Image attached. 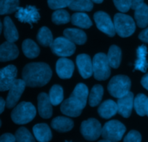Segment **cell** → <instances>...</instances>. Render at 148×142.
Instances as JSON below:
<instances>
[{"label":"cell","mask_w":148,"mask_h":142,"mask_svg":"<svg viewBox=\"0 0 148 142\" xmlns=\"http://www.w3.org/2000/svg\"><path fill=\"white\" fill-rule=\"evenodd\" d=\"M118 112L123 117H130L134 107V94L129 92L127 94L119 98L117 102Z\"/></svg>","instance_id":"14"},{"label":"cell","mask_w":148,"mask_h":142,"mask_svg":"<svg viewBox=\"0 0 148 142\" xmlns=\"http://www.w3.org/2000/svg\"><path fill=\"white\" fill-rule=\"evenodd\" d=\"M22 49L24 55L28 58H36L40 53V49L36 43L31 39L24 40L22 44Z\"/></svg>","instance_id":"25"},{"label":"cell","mask_w":148,"mask_h":142,"mask_svg":"<svg viewBox=\"0 0 148 142\" xmlns=\"http://www.w3.org/2000/svg\"><path fill=\"white\" fill-rule=\"evenodd\" d=\"M104 90L100 85H95L92 87L90 94L89 95V103L91 107L97 106L102 101Z\"/></svg>","instance_id":"31"},{"label":"cell","mask_w":148,"mask_h":142,"mask_svg":"<svg viewBox=\"0 0 148 142\" xmlns=\"http://www.w3.org/2000/svg\"><path fill=\"white\" fill-rule=\"evenodd\" d=\"M15 137L11 133H5L0 136V142H15Z\"/></svg>","instance_id":"40"},{"label":"cell","mask_w":148,"mask_h":142,"mask_svg":"<svg viewBox=\"0 0 148 142\" xmlns=\"http://www.w3.org/2000/svg\"><path fill=\"white\" fill-rule=\"evenodd\" d=\"M134 18L136 24L140 28H145L148 25V5L142 4L135 10Z\"/></svg>","instance_id":"26"},{"label":"cell","mask_w":148,"mask_h":142,"mask_svg":"<svg viewBox=\"0 0 148 142\" xmlns=\"http://www.w3.org/2000/svg\"><path fill=\"white\" fill-rule=\"evenodd\" d=\"M118 112L117 103L112 100L104 101L98 108V113L102 118L109 119Z\"/></svg>","instance_id":"20"},{"label":"cell","mask_w":148,"mask_h":142,"mask_svg":"<svg viewBox=\"0 0 148 142\" xmlns=\"http://www.w3.org/2000/svg\"><path fill=\"white\" fill-rule=\"evenodd\" d=\"M116 8L121 12H126L131 8V0H113Z\"/></svg>","instance_id":"38"},{"label":"cell","mask_w":148,"mask_h":142,"mask_svg":"<svg viewBox=\"0 0 148 142\" xmlns=\"http://www.w3.org/2000/svg\"><path fill=\"white\" fill-rule=\"evenodd\" d=\"M91 1L95 2V3H97V4H100L103 2V0H91Z\"/></svg>","instance_id":"45"},{"label":"cell","mask_w":148,"mask_h":142,"mask_svg":"<svg viewBox=\"0 0 148 142\" xmlns=\"http://www.w3.org/2000/svg\"><path fill=\"white\" fill-rule=\"evenodd\" d=\"M18 70L13 65H9L0 69V91L9 90L16 80Z\"/></svg>","instance_id":"13"},{"label":"cell","mask_w":148,"mask_h":142,"mask_svg":"<svg viewBox=\"0 0 148 142\" xmlns=\"http://www.w3.org/2000/svg\"><path fill=\"white\" fill-rule=\"evenodd\" d=\"M52 53L61 57L71 56L75 53V44L66 37H58L53 41L50 46Z\"/></svg>","instance_id":"8"},{"label":"cell","mask_w":148,"mask_h":142,"mask_svg":"<svg viewBox=\"0 0 148 142\" xmlns=\"http://www.w3.org/2000/svg\"><path fill=\"white\" fill-rule=\"evenodd\" d=\"M36 114L35 107L30 102H21L16 106L11 113L12 121L18 125L30 123Z\"/></svg>","instance_id":"3"},{"label":"cell","mask_w":148,"mask_h":142,"mask_svg":"<svg viewBox=\"0 0 148 142\" xmlns=\"http://www.w3.org/2000/svg\"><path fill=\"white\" fill-rule=\"evenodd\" d=\"M37 39L39 42L45 47H49L53 42V37L50 30L47 27H42L37 34Z\"/></svg>","instance_id":"32"},{"label":"cell","mask_w":148,"mask_h":142,"mask_svg":"<svg viewBox=\"0 0 148 142\" xmlns=\"http://www.w3.org/2000/svg\"><path fill=\"white\" fill-rule=\"evenodd\" d=\"M70 20H71V17H70L69 13L65 10H57L52 15V22L57 25L65 24L69 22Z\"/></svg>","instance_id":"35"},{"label":"cell","mask_w":148,"mask_h":142,"mask_svg":"<svg viewBox=\"0 0 148 142\" xmlns=\"http://www.w3.org/2000/svg\"><path fill=\"white\" fill-rule=\"evenodd\" d=\"M139 39L142 40V42L148 43V28H145V30L142 31L139 35Z\"/></svg>","instance_id":"41"},{"label":"cell","mask_w":148,"mask_h":142,"mask_svg":"<svg viewBox=\"0 0 148 142\" xmlns=\"http://www.w3.org/2000/svg\"><path fill=\"white\" fill-rule=\"evenodd\" d=\"M126 127L118 120H110L105 123L102 128V136L104 139L111 142H118L123 138Z\"/></svg>","instance_id":"6"},{"label":"cell","mask_w":148,"mask_h":142,"mask_svg":"<svg viewBox=\"0 0 148 142\" xmlns=\"http://www.w3.org/2000/svg\"><path fill=\"white\" fill-rule=\"evenodd\" d=\"M71 20L73 25L82 28H89L92 25L89 17L86 13H83V12L74 13L71 16Z\"/></svg>","instance_id":"28"},{"label":"cell","mask_w":148,"mask_h":142,"mask_svg":"<svg viewBox=\"0 0 148 142\" xmlns=\"http://www.w3.org/2000/svg\"><path fill=\"white\" fill-rule=\"evenodd\" d=\"M33 132L36 139L39 142H49L52 139V131L49 126L45 123H40L34 125Z\"/></svg>","instance_id":"19"},{"label":"cell","mask_w":148,"mask_h":142,"mask_svg":"<svg viewBox=\"0 0 148 142\" xmlns=\"http://www.w3.org/2000/svg\"><path fill=\"white\" fill-rule=\"evenodd\" d=\"M19 0H0V15H8L17 11Z\"/></svg>","instance_id":"30"},{"label":"cell","mask_w":148,"mask_h":142,"mask_svg":"<svg viewBox=\"0 0 148 142\" xmlns=\"http://www.w3.org/2000/svg\"><path fill=\"white\" fill-rule=\"evenodd\" d=\"M52 72L49 65L45 63H31L23 70V80L29 87H42L47 84Z\"/></svg>","instance_id":"2"},{"label":"cell","mask_w":148,"mask_h":142,"mask_svg":"<svg viewBox=\"0 0 148 142\" xmlns=\"http://www.w3.org/2000/svg\"><path fill=\"white\" fill-rule=\"evenodd\" d=\"M76 64L82 77L84 79L90 77L93 74L92 62L89 55L81 54L76 58Z\"/></svg>","instance_id":"16"},{"label":"cell","mask_w":148,"mask_h":142,"mask_svg":"<svg viewBox=\"0 0 148 142\" xmlns=\"http://www.w3.org/2000/svg\"><path fill=\"white\" fill-rule=\"evenodd\" d=\"M102 126L97 120L90 118L85 120L81 125V133L88 141H95L102 134Z\"/></svg>","instance_id":"9"},{"label":"cell","mask_w":148,"mask_h":142,"mask_svg":"<svg viewBox=\"0 0 148 142\" xmlns=\"http://www.w3.org/2000/svg\"><path fill=\"white\" fill-rule=\"evenodd\" d=\"M71 0H47L49 8L52 10L62 9L68 7Z\"/></svg>","instance_id":"37"},{"label":"cell","mask_w":148,"mask_h":142,"mask_svg":"<svg viewBox=\"0 0 148 142\" xmlns=\"http://www.w3.org/2000/svg\"><path fill=\"white\" fill-rule=\"evenodd\" d=\"M142 4H144V0H131V8L135 10Z\"/></svg>","instance_id":"42"},{"label":"cell","mask_w":148,"mask_h":142,"mask_svg":"<svg viewBox=\"0 0 148 142\" xmlns=\"http://www.w3.org/2000/svg\"><path fill=\"white\" fill-rule=\"evenodd\" d=\"M114 27L116 32L121 37H130L136 28L132 17L123 13H117L114 16Z\"/></svg>","instance_id":"5"},{"label":"cell","mask_w":148,"mask_h":142,"mask_svg":"<svg viewBox=\"0 0 148 142\" xmlns=\"http://www.w3.org/2000/svg\"><path fill=\"white\" fill-rule=\"evenodd\" d=\"M63 34L74 44H84L86 41V34L84 31L78 28H66Z\"/></svg>","instance_id":"24"},{"label":"cell","mask_w":148,"mask_h":142,"mask_svg":"<svg viewBox=\"0 0 148 142\" xmlns=\"http://www.w3.org/2000/svg\"><path fill=\"white\" fill-rule=\"evenodd\" d=\"M15 18L19 21L31 26L36 24L40 19V15L38 9L35 6H28L25 8H18L15 13Z\"/></svg>","instance_id":"10"},{"label":"cell","mask_w":148,"mask_h":142,"mask_svg":"<svg viewBox=\"0 0 148 142\" xmlns=\"http://www.w3.org/2000/svg\"><path fill=\"white\" fill-rule=\"evenodd\" d=\"M141 83H142V86L148 90V73L142 77V80H141Z\"/></svg>","instance_id":"43"},{"label":"cell","mask_w":148,"mask_h":142,"mask_svg":"<svg viewBox=\"0 0 148 142\" xmlns=\"http://www.w3.org/2000/svg\"><path fill=\"white\" fill-rule=\"evenodd\" d=\"M19 55L18 48L13 42H5L0 45V61H12Z\"/></svg>","instance_id":"15"},{"label":"cell","mask_w":148,"mask_h":142,"mask_svg":"<svg viewBox=\"0 0 148 142\" xmlns=\"http://www.w3.org/2000/svg\"><path fill=\"white\" fill-rule=\"evenodd\" d=\"M1 125H2V122H1V120H0V127H1Z\"/></svg>","instance_id":"49"},{"label":"cell","mask_w":148,"mask_h":142,"mask_svg":"<svg viewBox=\"0 0 148 142\" xmlns=\"http://www.w3.org/2000/svg\"><path fill=\"white\" fill-rule=\"evenodd\" d=\"M88 96L87 86L83 83H79L76 86L71 96L61 104V112L68 117H79L86 107Z\"/></svg>","instance_id":"1"},{"label":"cell","mask_w":148,"mask_h":142,"mask_svg":"<svg viewBox=\"0 0 148 142\" xmlns=\"http://www.w3.org/2000/svg\"><path fill=\"white\" fill-rule=\"evenodd\" d=\"M65 142H68V141H65Z\"/></svg>","instance_id":"50"},{"label":"cell","mask_w":148,"mask_h":142,"mask_svg":"<svg viewBox=\"0 0 148 142\" xmlns=\"http://www.w3.org/2000/svg\"><path fill=\"white\" fill-rule=\"evenodd\" d=\"M68 8L72 10L89 12L93 8V3L91 0H71Z\"/></svg>","instance_id":"29"},{"label":"cell","mask_w":148,"mask_h":142,"mask_svg":"<svg viewBox=\"0 0 148 142\" xmlns=\"http://www.w3.org/2000/svg\"><path fill=\"white\" fill-rule=\"evenodd\" d=\"M94 19L98 29L110 37H113L115 35L116 30L114 24L111 20L110 17L106 12L102 11L95 12L94 15Z\"/></svg>","instance_id":"11"},{"label":"cell","mask_w":148,"mask_h":142,"mask_svg":"<svg viewBox=\"0 0 148 142\" xmlns=\"http://www.w3.org/2000/svg\"><path fill=\"white\" fill-rule=\"evenodd\" d=\"M107 58L110 67L119 68L121 61V51L118 46L112 45L108 51Z\"/></svg>","instance_id":"27"},{"label":"cell","mask_w":148,"mask_h":142,"mask_svg":"<svg viewBox=\"0 0 148 142\" xmlns=\"http://www.w3.org/2000/svg\"><path fill=\"white\" fill-rule=\"evenodd\" d=\"M2 24L1 23V21H0V34L2 33Z\"/></svg>","instance_id":"46"},{"label":"cell","mask_w":148,"mask_h":142,"mask_svg":"<svg viewBox=\"0 0 148 142\" xmlns=\"http://www.w3.org/2000/svg\"><path fill=\"white\" fill-rule=\"evenodd\" d=\"M49 100L52 105H59L63 101V90L59 85H55L49 90Z\"/></svg>","instance_id":"33"},{"label":"cell","mask_w":148,"mask_h":142,"mask_svg":"<svg viewBox=\"0 0 148 142\" xmlns=\"http://www.w3.org/2000/svg\"><path fill=\"white\" fill-rule=\"evenodd\" d=\"M15 141L16 142H36L33 135L25 127H20L15 132Z\"/></svg>","instance_id":"36"},{"label":"cell","mask_w":148,"mask_h":142,"mask_svg":"<svg viewBox=\"0 0 148 142\" xmlns=\"http://www.w3.org/2000/svg\"><path fill=\"white\" fill-rule=\"evenodd\" d=\"M136 62L134 65V70H139L142 72H146L148 69V62L147 60V48L145 45H141L136 51Z\"/></svg>","instance_id":"22"},{"label":"cell","mask_w":148,"mask_h":142,"mask_svg":"<svg viewBox=\"0 0 148 142\" xmlns=\"http://www.w3.org/2000/svg\"><path fill=\"white\" fill-rule=\"evenodd\" d=\"M92 69L96 80L99 81L107 80L110 75V66L107 55L101 53L96 54L92 61Z\"/></svg>","instance_id":"7"},{"label":"cell","mask_w":148,"mask_h":142,"mask_svg":"<svg viewBox=\"0 0 148 142\" xmlns=\"http://www.w3.org/2000/svg\"><path fill=\"white\" fill-rule=\"evenodd\" d=\"M74 70V64L72 61L62 58L57 61L56 71L61 79H69L72 77Z\"/></svg>","instance_id":"18"},{"label":"cell","mask_w":148,"mask_h":142,"mask_svg":"<svg viewBox=\"0 0 148 142\" xmlns=\"http://www.w3.org/2000/svg\"><path fill=\"white\" fill-rule=\"evenodd\" d=\"M73 122L71 119L65 117H55L51 123L52 128L61 133L70 131L73 127Z\"/></svg>","instance_id":"23"},{"label":"cell","mask_w":148,"mask_h":142,"mask_svg":"<svg viewBox=\"0 0 148 142\" xmlns=\"http://www.w3.org/2000/svg\"><path fill=\"white\" fill-rule=\"evenodd\" d=\"M52 103L49 96L45 93H42L38 96V111L39 115L44 119H49L52 115Z\"/></svg>","instance_id":"17"},{"label":"cell","mask_w":148,"mask_h":142,"mask_svg":"<svg viewBox=\"0 0 148 142\" xmlns=\"http://www.w3.org/2000/svg\"><path fill=\"white\" fill-rule=\"evenodd\" d=\"M5 107H6V101L0 97V114L4 112Z\"/></svg>","instance_id":"44"},{"label":"cell","mask_w":148,"mask_h":142,"mask_svg":"<svg viewBox=\"0 0 148 142\" xmlns=\"http://www.w3.org/2000/svg\"><path fill=\"white\" fill-rule=\"evenodd\" d=\"M131 80L127 76L117 75L110 81L108 90L110 94L115 98H121L130 92Z\"/></svg>","instance_id":"4"},{"label":"cell","mask_w":148,"mask_h":142,"mask_svg":"<svg viewBox=\"0 0 148 142\" xmlns=\"http://www.w3.org/2000/svg\"><path fill=\"white\" fill-rule=\"evenodd\" d=\"M142 136L141 134L136 130H131L129 132L126 137L124 138L123 142H141Z\"/></svg>","instance_id":"39"},{"label":"cell","mask_w":148,"mask_h":142,"mask_svg":"<svg viewBox=\"0 0 148 142\" xmlns=\"http://www.w3.org/2000/svg\"><path fill=\"white\" fill-rule=\"evenodd\" d=\"M26 86L23 80H15L9 89L6 100V107L8 108H13L21 98L25 87Z\"/></svg>","instance_id":"12"},{"label":"cell","mask_w":148,"mask_h":142,"mask_svg":"<svg viewBox=\"0 0 148 142\" xmlns=\"http://www.w3.org/2000/svg\"><path fill=\"white\" fill-rule=\"evenodd\" d=\"M4 35L10 42H15L19 38L18 30L10 17H5L4 19Z\"/></svg>","instance_id":"21"},{"label":"cell","mask_w":148,"mask_h":142,"mask_svg":"<svg viewBox=\"0 0 148 142\" xmlns=\"http://www.w3.org/2000/svg\"><path fill=\"white\" fill-rule=\"evenodd\" d=\"M147 115L148 116V98H147Z\"/></svg>","instance_id":"48"},{"label":"cell","mask_w":148,"mask_h":142,"mask_svg":"<svg viewBox=\"0 0 148 142\" xmlns=\"http://www.w3.org/2000/svg\"><path fill=\"white\" fill-rule=\"evenodd\" d=\"M98 142H111V141H108V140H106V139H104V140L99 141Z\"/></svg>","instance_id":"47"},{"label":"cell","mask_w":148,"mask_h":142,"mask_svg":"<svg viewBox=\"0 0 148 142\" xmlns=\"http://www.w3.org/2000/svg\"><path fill=\"white\" fill-rule=\"evenodd\" d=\"M147 98L144 94H138L134 99V107L136 112L139 116H145L147 114Z\"/></svg>","instance_id":"34"}]
</instances>
